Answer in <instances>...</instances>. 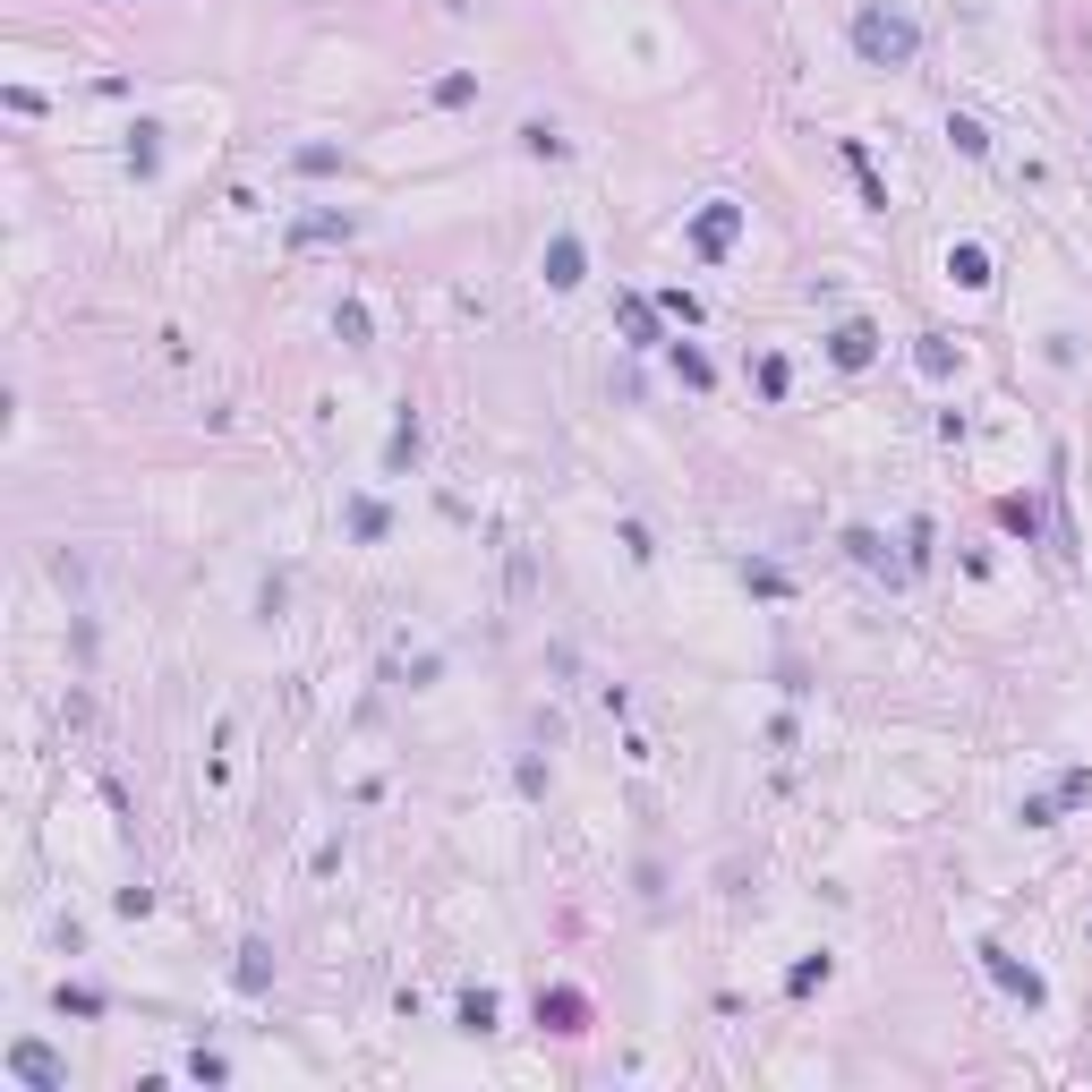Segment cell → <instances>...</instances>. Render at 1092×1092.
Returning a JSON list of instances; mask_svg holds the SVG:
<instances>
[{
    "label": "cell",
    "instance_id": "7",
    "mask_svg": "<svg viewBox=\"0 0 1092 1092\" xmlns=\"http://www.w3.org/2000/svg\"><path fill=\"white\" fill-rule=\"evenodd\" d=\"M461 1025H478V1032L495 1025V999H487V990H470V999H461Z\"/></svg>",
    "mask_w": 1092,
    "mask_h": 1092
},
{
    "label": "cell",
    "instance_id": "3",
    "mask_svg": "<svg viewBox=\"0 0 1092 1092\" xmlns=\"http://www.w3.org/2000/svg\"><path fill=\"white\" fill-rule=\"evenodd\" d=\"M546 282H580V239H555V248H546Z\"/></svg>",
    "mask_w": 1092,
    "mask_h": 1092
},
{
    "label": "cell",
    "instance_id": "5",
    "mask_svg": "<svg viewBox=\"0 0 1092 1092\" xmlns=\"http://www.w3.org/2000/svg\"><path fill=\"white\" fill-rule=\"evenodd\" d=\"M726 231H734V205H708L700 214V248H726Z\"/></svg>",
    "mask_w": 1092,
    "mask_h": 1092
},
{
    "label": "cell",
    "instance_id": "6",
    "mask_svg": "<svg viewBox=\"0 0 1092 1092\" xmlns=\"http://www.w3.org/2000/svg\"><path fill=\"white\" fill-rule=\"evenodd\" d=\"M947 274H956V282H990V265H982V248H956V257H947Z\"/></svg>",
    "mask_w": 1092,
    "mask_h": 1092
},
{
    "label": "cell",
    "instance_id": "2",
    "mask_svg": "<svg viewBox=\"0 0 1092 1092\" xmlns=\"http://www.w3.org/2000/svg\"><path fill=\"white\" fill-rule=\"evenodd\" d=\"M9 1067H18L26 1084H61V1058H52V1049H35V1041H18V1058H9Z\"/></svg>",
    "mask_w": 1092,
    "mask_h": 1092
},
{
    "label": "cell",
    "instance_id": "4",
    "mask_svg": "<svg viewBox=\"0 0 1092 1092\" xmlns=\"http://www.w3.org/2000/svg\"><path fill=\"white\" fill-rule=\"evenodd\" d=\"M836 359H845V367L871 359V324H845V333H836Z\"/></svg>",
    "mask_w": 1092,
    "mask_h": 1092
},
{
    "label": "cell",
    "instance_id": "1",
    "mask_svg": "<svg viewBox=\"0 0 1092 1092\" xmlns=\"http://www.w3.org/2000/svg\"><path fill=\"white\" fill-rule=\"evenodd\" d=\"M854 44H862V61H879V68H905L921 35H913L905 18H888V9H862V18H854Z\"/></svg>",
    "mask_w": 1092,
    "mask_h": 1092
}]
</instances>
